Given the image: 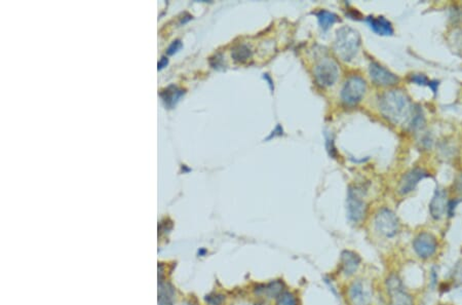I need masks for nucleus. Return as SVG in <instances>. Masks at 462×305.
Masks as SVG:
<instances>
[{
	"mask_svg": "<svg viewBox=\"0 0 462 305\" xmlns=\"http://www.w3.org/2000/svg\"><path fill=\"white\" fill-rule=\"evenodd\" d=\"M439 85H440V81H438V80H430V82H429V85H428V88L432 91V93H433L434 95H437Z\"/></svg>",
	"mask_w": 462,
	"mask_h": 305,
	"instance_id": "26",
	"label": "nucleus"
},
{
	"mask_svg": "<svg viewBox=\"0 0 462 305\" xmlns=\"http://www.w3.org/2000/svg\"><path fill=\"white\" fill-rule=\"evenodd\" d=\"M389 295V305H414V299L409 294L402 280L397 274H390L385 282Z\"/></svg>",
	"mask_w": 462,
	"mask_h": 305,
	"instance_id": "5",
	"label": "nucleus"
},
{
	"mask_svg": "<svg viewBox=\"0 0 462 305\" xmlns=\"http://www.w3.org/2000/svg\"><path fill=\"white\" fill-rule=\"evenodd\" d=\"M181 46H182L181 41H180V40H175V41L170 45V47L168 48V53H169V54H173V53L177 52V51L181 48Z\"/></svg>",
	"mask_w": 462,
	"mask_h": 305,
	"instance_id": "24",
	"label": "nucleus"
},
{
	"mask_svg": "<svg viewBox=\"0 0 462 305\" xmlns=\"http://www.w3.org/2000/svg\"><path fill=\"white\" fill-rule=\"evenodd\" d=\"M361 45V36L359 32L351 27L344 26L337 30L334 42L336 54L345 62L354 60L358 54Z\"/></svg>",
	"mask_w": 462,
	"mask_h": 305,
	"instance_id": "2",
	"label": "nucleus"
},
{
	"mask_svg": "<svg viewBox=\"0 0 462 305\" xmlns=\"http://www.w3.org/2000/svg\"><path fill=\"white\" fill-rule=\"evenodd\" d=\"M450 44L453 51L462 58V31H453L450 35Z\"/></svg>",
	"mask_w": 462,
	"mask_h": 305,
	"instance_id": "20",
	"label": "nucleus"
},
{
	"mask_svg": "<svg viewBox=\"0 0 462 305\" xmlns=\"http://www.w3.org/2000/svg\"><path fill=\"white\" fill-rule=\"evenodd\" d=\"M442 305H445V304H442Z\"/></svg>",
	"mask_w": 462,
	"mask_h": 305,
	"instance_id": "30",
	"label": "nucleus"
},
{
	"mask_svg": "<svg viewBox=\"0 0 462 305\" xmlns=\"http://www.w3.org/2000/svg\"><path fill=\"white\" fill-rule=\"evenodd\" d=\"M430 280H431V286L434 287L437 285V283H438V272L434 270V268L431 270Z\"/></svg>",
	"mask_w": 462,
	"mask_h": 305,
	"instance_id": "27",
	"label": "nucleus"
},
{
	"mask_svg": "<svg viewBox=\"0 0 462 305\" xmlns=\"http://www.w3.org/2000/svg\"><path fill=\"white\" fill-rule=\"evenodd\" d=\"M285 291V284L281 280H275L267 284L258 285L255 289V293L258 296H263L268 299H278Z\"/></svg>",
	"mask_w": 462,
	"mask_h": 305,
	"instance_id": "14",
	"label": "nucleus"
},
{
	"mask_svg": "<svg viewBox=\"0 0 462 305\" xmlns=\"http://www.w3.org/2000/svg\"><path fill=\"white\" fill-rule=\"evenodd\" d=\"M448 202V195L446 190L438 187L429 204V213L434 220H440L445 214H447Z\"/></svg>",
	"mask_w": 462,
	"mask_h": 305,
	"instance_id": "13",
	"label": "nucleus"
},
{
	"mask_svg": "<svg viewBox=\"0 0 462 305\" xmlns=\"http://www.w3.org/2000/svg\"><path fill=\"white\" fill-rule=\"evenodd\" d=\"M231 57L236 63H246L253 57V51L249 45L239 43L232 48Z\"/></svg>",
	"mask_w": 462,
	"mask_h": 305,
	"instance_id": "17",
	"label": "nucleus"
},
{
	"mask_svg": "<svg viewBox=\"0 0 462 305\" xmlns=\"http://www.w3.org/2000/svg\"><path fill=\"white\" fill-rule=\"evenodd\" d=\"M366 90V81L359 75H352L344 82L341 90V100L348 106H355L363 99Z\"/></svg>",
	"mask_w": 462,
	"mask_h": 305,
	"instance_id": "7",
	"label": "nucleus"
},
{
	"mask_svg": "<svg viewBox=\"0 0 462 305\" xmlns=\"http://www.w3.org/2000/svg\"><path fill=\"white\" fill-rule=\"evenodd\" d=\"M277 305H298V300L292 292L285 291L277 299Z\"/></svg>",
	"mask_w": 462,
	"mask_h": 305,
	"instance_id": "21",
	"label": "nucleus"
},
{
	"mask_svg": "<svg viewBox=\"0 0 462 305\" xmlns=\"http://www.w3.org/2000/svg\"><path fill=\"white\" fill-rule=\"evenodd\" d=\"M190 305H192V304H190Z\"/></svg>",
	"mask_w": 462,
	"mask_h": 305,
	"instance_id": "31",
	"label": "nucleus"
},
{
	"mask_svg": "<svg viewBox=\"0 0 462 305\" xmlns=\"http://www.w3.org/2000/svg\"><path fill=\"white\" fill-rule=\"evenodd\" d=\"M362 263L361 256L351 251V250H344L341 252L340 255V270L342 274L349 278L352 276L359 269Z\"/></svg>",
	"mask_w": 462,
	"mask_h": 305,
	"instance_id": "12",
	"label": "nucleus"
},
{
	"mask_svg": "<svg viewBox=\"0 0 462 305\" xmlns=\"http://www.w3.org/2000/svg\"><path fill=\"white\" fill-rule=\"evenodd\" d=\"M184 95V91L179 89L176 86H170L160 93V97L165 105L169 108H172L176 105L179 99Z\"/></svg>",
	"mask_w": 462,
	"mask_h": 305,
	"instance_id": "16",
	"label": "nucleus"
},
{
	"mask_svg": "<svg viewBox=\"0 0 462 305\" xmlns=\"http://www.w3.org/2000/svg\"><path fill=\"white\" fill-rule=\"evenodd\" d=\"M374 226L375 230L386 238L397 235L401 227L399 218L388 208H382L376 213Z\"/></svg>",
	"mask_w": 462,
	"mask_h": 305,
	"instance_id": "3",
	"label": "nucleus"
},
{
	"mask_svg": "<svg viewBox=\"0 0 462 305\" xmlns=\"http://www.w3.org/2000/svg\"><path fill=\"white\" fill-rule=\"evenodd\" d=\"M378 105L382 115L394 125L406 124L414 111L410 99L400 90H391L382 94Z\"/></svg>",
	"mask_w": 462,
	"mask_h": 305,
	"instance_id": "1",
	"label": "nucleus"
},
{
	"mask_svg": "<svg viewBox=\"0 0 462 305\" xmlns=\"http://www.w3.org/2000/svg\"><path fill=\"white\" fill-rule=\"evenodd\" d=\"M316 17L318 20V24L322 28V30L329 29L333 24H335L338 21V17L334 13L323 11V10L317 12Z\"/></svg>",
	"mask_w": 462,
	"mask_h": 305,
	"instance_id": "18",
	"label": "nucleus"
},
{
	"mask_svg": "<svg viewBox=\"0 0 462 305\" xmlns=\"http://www.w3.org/2000/svg\"><path fill=\"white\" fill-rule=\"evenodd\" d=\"M369 72L371 79L378 86L381 87H390L394 86L399 82V77L394 73L390 72L385 67L381 66L380 64L373 62L370 64Z\"/></svg>",
	"mask_w": 462,
	"mask_h": 305,
	"instance_id": "10",
	"label": "nucleus"
},
{
	"mask_svg": "<svg viewBox=\"0 0 462 305\" xmlns=\"http://www.w3.org/2000/svg\"><path fill=\"white\" fill-rule=\"evenodd\" d=\"M369 27L378 35L382 36H387V35H392L393 34V28L391 23L385 19L384 17H374V16H369L366 19Z\"/></svg>",
	"mask_w": 462,
	"mask_h": 305,
	"instance_id": "15",
	"label": "nucleus"
},
{
	"mask_svg": "<svg viewBox=\"0 0 462 305\" xmlns=\"http://www.w3.org/2000/svg\"><path fill=\"white\" fill-rule=\"evenodd\" d=\"M347 295L351 305H371V292L360 280L355 281L350 284V286L348 287Z\"/></svg>",
	"mask_w": 462,
	"mask_h": 305,
	"instance_id": "11",
	"label": "nucleus"
},
{
	"mask_svg": "<svg viewBox=\"0 0 462 305\" xmlns=\"http://www.w3.org/2000/svg\"><path fill=\"white\" fill-rule=\"evenodd\" d=\"M410 81L416 84L418 86H427L429 85L430 80L424 74H412L410 76Z\"/></svg>",
	"mask_w": 462,
	"mask_h": 305,
	"instance_id": "22",
	"label": "nucleus"
},
{
	"mask_svg": "<svg viewBox=\"0 0 462 305\" xmlns=\"http://www.w3.org/2000/svg\"><path fill=\"white\" fill-rule=\"evenodd\" d=\"M256 305H269L268 303H266L265 301H259L256 303Z\"/></svg>",
	"mask_w": 462,
	"mask_h": 305,
	"instance_id": "29",
	"label": "nucleus"
},
{
	"mask_svg": "<svg viewBox=\"0 0 462 305\" xmlns=\"http://www.w3.org/2000/svg\"><path fill=\"white\" fill-rule=\"evenodd\" d=\"M168 62H169L168 59L166 57H162L158 63V69H162L164 67H166L168 65Z\"/></svg>",
	"mask_w": 462,
	"mask_h": 305,
	"instance_id": "28",
	"label": "nucleus"
},
{
	"mask_svg": "<svg viewBox=\"0 0 462 305\" xmlns=\"http://www.w3.org/2000/svg\"><path fill=\"white\" fill-rule=\"evenodd\" d=\"M339 76V68L335 61L330 58H323L314 67V77L321 87L333 86Z\"/></svg>",
	"mask_w": 462,
	"mask_h": 305,
	"instance_id": "6",
	"label": "nucleus"
},
{
	"mask_svg": "<svg viewBox=\"0 0 462 305\" xmlns=\"http://www.w3.org/2000/svg\"><path fill=\"white\" fill-rule=\"evenodd\" d=\"M455 188L457 190L458 193L462 195V173L460 174V176L457 178L456 180V184H455Z\"/></svg>",
	"mask_w": 462,
	"mask_h": 305,
	"instance_id": "25",
	"label": "nucleus"
},
{
	"mask_svg": "<svg viewBox=\"0 0 462 305\" xmlns=\"http://www.w3.org/2000/svg\"><path fill=\"white\" fill-rule=\"evenodd\" d=\"M347 217L352 223H360L367 214V203L364 199V190L358 186H351L348 189L347 200Z\"/></svg>",
	"mask_w": 462,
	"mask_h": 305,
	"instance_id": "4",
	"label": "nucleus"
},
{
	"mask_svg": "<svg viewBox=\"0 0 462 305\" xmlns=\"http://www.w3.org/2000/svg\"><path fill=\"white\" fill-rule=\"evenodd\" d=\"M424 124H425V118H424V114H423L421 108H419V107L414 108V111H413V114L411 117V125H410L411 130L418 131L424 127Z\"/></svg>",
	"mask_w": 462,
	"mask_h": 305,
	"instance_id": "19",
	"label": "nucleus"
},
{
	"mask_svg": "<svg viewBox=\"0 0 462 305\" xmlns=\"http://www.w3.org/2000/svg\"><path fill=\"white\" fill-rule=\"evenodd\" d=\"M462 200H457V199H454V200H451L448 202V207H447V214L449 215V217H453L454 214H455V210L458 206L459 203H461Z\"/></svg>",
	"mask_w": 462,
	"mask_h": 305,
	"instance_id": "23",
	"label": "nucleus"
},
{
	"mask_svg": "<svg viewBox=\"0 0 462 305\" xmlns=\"http://www.w3.org/2000/svg\"><path fill=\"white\" fill-rule=\"evenodd\" d=\"M438 239L430 232H420L415 236L412 242V247L415 254L421 259H428L432 257L438 250Z\"/></svg>",
	"mask_w": 462,
	"mask_h": 305,
	"instance_id": "8",
	"label": "nucleus"
},
{
	"mask_svg": "<svg viewBox=\"0 0 462 305\" xmlns=\"http://www.w3.org/2000/svg\"><path fill=\"white\" fill-rule=\"evenodd\" d=\"M429 174L421 169V168H415L407 172L402 179L400 180V184H399V192L402 196H407L413 190H415L416 186L418 185V183L423 180L424 178L428 177Z\"/></svg>",
	"mask_w": 462,
	"mask_h": 305,
	"instance_id": "9",
	"label": "nucleus"
}]
</instances>
